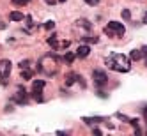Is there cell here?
Returning <instances> with one entry per match:
<instances>
[{
  "mask_svg": "<svg viewBox=\"0 0 147 136\" xmlns=\"http://www.w3.org/2000/svg\"><path fill=\"white\" fill-rule=\"evenodd\" d=\"M105 64L108 66V69L117 71V72H128L131 69V62L129 58L122 55V53H112L105 58Z\"/></svg>",
  "mask_w": 147,
  "mask_h": 136,
  "instance_id": "cell-1",
  "label": "cell"
},
{
  "mask_svg": "<svg viewBox=\"0 0 147 136\" xmlns=\"http://www.w3.org/2000/svg\"><path fill=\"white\" fill-rule=\"evenodd\" d=\"M126 32V27L119 21H108V25L105 27V34L108 37H122Z\"/></svg>",
  "mask_w": 147,
  "mask_h": 136,
  "instance_id": "cell-2",
  "label": "cell"
},
{
  "mask_svg": "<svg viewBox=\"0 0 147 136\" xmlns=\"http://www.w3.org/2000/svg\"><path fill=\"white\" fill-rule=\"evenodd\" d=\"M41 72H45V74H55V71H57V60L55 58H51L50 57H45L43 60L39 62V67H37Z\"/></svg>",
  "mask_w": 147,
  "mask_h": 136,
  "instance_id": "cell-3",
  "label": "cell"
},
{
  "mask_svg": "<svg viewBox=\"0 0 147 136\" xmlns=\"http://www.w3.org/2000/svg\"><path fill=\"white\" fill-rule=\"evenodd\" d=\"M11 60H0V83L5 85L7 83V78L11 74Z\"/></svg>",
  "mask_w": 147,
  "mask_h": 136,
  "instance_id": "cell-4",
  "label": "cell"
},
{
  "mask_svg": "<svg viewBox=\"0 0 147 136\" xmlns=\"http://www.w3.org/2000/svg\"><path fill=\"white\" fill-rule=\"evenodd\" d=\"M92 80H94V83H96L98 87H105V85L108 83V76H107V72H105V71H99V69L92 71Z\"/></svg>",
  "mask_w": 147,
  "mask_h": 136,
  "instance_id": "cell-5",
  "label": "cell"
},
{
  "mask_svg": "<svg viewBox=\"0 0 147 136\" xmlns=\"http://www.w3.org/2000/svg\"><path fill=\"white\" fill-rule=\"evenodd\" d=\"M43 88H45V81L43 80H37V81H34V85H32V96H34V99H37V101H43Z\"/></svg>",
  "mask_w": 147,
  "mask_h": 136,
  "instance_id": "cell-6",
  "label": "cell"
},
{
  "mask_svg": "<svg viewBox=\"0 0 147 136\" xmlns=\"http://www.w3.org/2000/svg\"><path fill=\"white\" fill-rule=\"evenodd\" d=\"M89 53H90V48H89L87 44H82V46H78L75 57H78V58H85V57H89Z\"/></svg>",
  "mask_w": 147,
  "mask_h": 136,
  "instance_id": "cell-7",
  "label": "cell"
},
{
  "mask_svg": "<svg viewBox=\"0 0 147 136\" xmlns=\"http://www.w3.org/2000/svg\"><path fill=\"white\" fill-rule=\"evenodd\" d=\"M14 101H16L18 104H23V103H27V92L20 88V90L16 92V96H14Z\"/></svg>",
  "mask_w": 147,
  "mask_h": 136,
  "instance_id": "cell-8",
  "label": "cell"
},
{
  "mask_svg": "<svg viewBox=\"0 0 147 136\" xmlns=\"http://www.w3.org/2000/svg\"><path fill=\"white\" fill-rule=\"evenodd\" d=\"M9 18L13 19V21H23V13H20V11H13L11 14H9Z\"/></svg>",
  "mask_w": 147,
  "mask_h": 136,
  "instance_id": "cell-9",
  "label": "cell"
},
{
  "mask_svg": "<svg viewBox=\"0 0 147 136\" xmlns=\"http://www.w3.org/2000/svg\"><path fill=\"white\" fill-rule=\"evenodd\" d=\"M76 27H82L83 30H85V32H89V30L92 28V25L87 21V19H78V21H76Z\"/></svg>",
  "mask_w": 147,
  "mask_h": 136,
  "instance_id": "cell-10",
  "label": "cell"
},
{
  "mask_svg": "<svg viewBox=\"0 0 147 136\" xmlns=\"http://www.w3.org/2000/svg\"><path fill=\"white\" fill-rule=\"evenodd\" d=\"M78 80V74H75V72H69V74L66 76V85L69 87V85H73V83H75Z\"/></svg>",
  "mask_w": 147,
  "mask_h": 136,
  "instance_id": "cell-11",
  "label": "cell"
},
{
  "mask_svg": "<svg viewBox=\"0 0 147 136\" xmlns=\"http://www.w3.org/2000/svg\"><path fill=\"white\" fill-rule=\"evenodd\" d=\"M144 55H142V50H133L131 55H129V60H140Z\"/></svg>",
  "mask_w": 147,
  "mask_h": 136,
  "instance_id": "cell-12",
  "label": "cell"
},
{
  "mask_svg": "<svg viewBox=\"0 0 147 136\" xmlns=\"http://www.w3.org/2000/svg\"><path fill=\"white\" fill-rule=\"evenodd\" d=\"M34 76V71L32 69H22V78L23 80H30Z\"/></svg>",
  "mask_w": 147,
  "mask_h": 136,
  "instance_id": "cell-13",
  "label": "cell"
},
{
  "mask_svg": "<svg viewBox=\"0 0 147 136\" xmlns=\"http://www.w3.org/2000/svg\"><path fill=\"white\" fill-rule=\"evenodd\" d=\"M101 120H103L101 117H96V119H89V117H85V119H83V122L89 124V125H92V124H99Z\"/></svg>",
  "mask_w": 147,
  "mask_h": 136,
  "instance_id": "cell-14",
  "label": "cell"
},
{
  "mask_svg": "<svg viewBox=\"0 0 147 136\" xmlns=\"http://www.w3.org/2000/svg\"><path fill=\"white\" fill-rule=\"evenodd\" d=\"M48 44L50 46H53L55 50L59 48V44H57V36H51V37H48Z\"/></svg>",
  "mask_w": 147,
  "mask_h": 136,
  "instance_id": "cell-15",
  "label": "cell"
},
{
  "mask_svg": "<svg viewBox=\"0 0 147 136\" xmlns=\"http://www.w3.org/2000/svg\"><path fill=\"white\" fill-rule=\"evenodd\" d=\"M30 64H32L30 60H22L20 62V69H30Z\"/></svg>",
  "mask_w": 147,
  "mask_h": 136,
  "instance_id": "cell-16",
  "label": "cell"
},
{
  "mask_svg": "<svg viewBox=\"0 0 147 136\" xmlns=\"http://www.w3.org/2000/svg\"><path fill=\"white\" fill-rule=\"evenodd\" d=\"M53 27H55V21H46V23H45V28H46V30H51Z\"/></svg>",
  "mask_w": 147,
  "mask_h": 136,
  "instance_id": "cell-17",
  "label": "cell"
},
{
  "mask_svg": "<svg viewBox=\"0 0 147 136\" xmlns=\"http://www.w3.org/2000/svg\"><path fill=\"white\" fill-rule=\"evenodd\" d=\"M122 18H124V19H129V18H131V13L128 11V9H124V11H122Z\"/></svg>",
  "mask_w": 147,
  "mask_h": 136,
  "instance_id": "cell-18",
  "label": "cell"
},
{
  "mask_svg": "<svg viewBox=\"0 0 147 136\" xmlns=\"http://www.w3.org/2000/svg\"><path fill=\"white\" fill-rule=\"evenodd\" d=\"M13 2L16 4V5H25V4H28L30 0H13Z\"/></svg>",
  "mask_w": 147,
  "mask_h": 136,
  "instance_id": "cell-19",
  "label": "cell"
},
{
  "mask_svg": "<svg viewBox=\"0 0 147 136\" xmlns=\"http://www.w3.org/2000/svg\"><path fill=\"white\" fill-rule=\"evenodd\" d=\"M64 58H66V60L69 62V64H71V62H73V60H75V55H73V53H67V55H66Z\"/></svg>",
  "mask_w": 147,
  "mask_h": 136,
  "instance_id": "cell-20",
  "label": "cell"
},
{
  "mask_svg": "<svg viewBox=\"0 0 147 136\" xmlns=\"http://www.w3.org/2000/svg\"><path fill=\"white\" fill-rule=\"evenodd\" d=\"M85 2H87L89 5H98V4H99V0H85Z\"/></svg>",
  "mask_w": 147,
  "mask_h": 136,
  "instance_id": "cell-21",
  "label": "cell"
},
{
  "mask_svg": "<svg viewBox=\"0 0 147 136\" xmlns=\"http://www.w3.org/2000/svg\"><path fill=\"white\" fill-rule=\"evenodd\" d=\"M142 55L147 57V46H142Z\"/></svg>",
  "mask_w": 147,
  "mask_h": 136,
  "instance_id": "cell-22",
  "label": "cell"
},
{
  "mask_svg": "<svg viewBox=\"0 0 147 136\" xmlns=\"http://www.w3.org/2000/svg\"><path fill=\"white\" fill-rule=\"evenodd\" d=\"M144 119H145V122H147V106L144 108Z\"/></svg>",
  "mask_w": 147,
  "mask_h": 136,
  "instance_id": "cell-23",
  "label": "cell"
},
{
  "mask_svg": "<svg viewBox=\"0 0 147 136\" xmlns=\"http://www.w3.org/2000/svg\"><path fill=\"white\" fill-rule=\"evenodd\" d=\"M5 28V23H2V21H0V30H4Z\"/></svg>",
  "mask_w": 147,
  "mask_h": 136,
  "instance_id": "cell-24",
  "label": "cell"
},
{
  "mask_svg": "<svg viewBox=\"0 0 147 136\" xmlns=\"http://www.w3.org/2000/svg\"><path fill=\"white\" fill-rule=\"evenodd\" d=\"M144 23H147V13H145V16H144Z\"/></svg>",
  "mask_w": 147,
  "mask_h": 136,
  "instance_id": "cell-25",
  "label": "cell"
},
{
  "mask_svg": "<svg viewBox=\"0 0 147 136\" xmlns=\"http://www.w3.org/2000/svg\"><path fill=\"white\" fill-rule=\"evenodd\" d=\"M59 2H66V0H59Z\"/></svg>",
  "mask_w": 147,
  "mask_h": 136,
  "instance_id": "cell-26",
  "label": "cell"
},
{
  "mask_svg": "<svg viewBox=\"0 0 147 136\" xmlns=\"http://www.w3.org/2000/svg\"><path fill=\"white\" fill-rule=\"evenodd\" d=\"M145 64H147V58H145Z\"/></svg>",
  "mask_w": 147,
  "mask_h": 136,
  "instance_id": "cell-27",
  "label": "cell"
}]
</instances>
